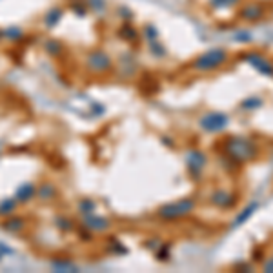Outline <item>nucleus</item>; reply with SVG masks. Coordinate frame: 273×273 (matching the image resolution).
I'll use <instances>...</instances> for the list:
<instances>
[{
	"instance_id": "f257e3e1",
	"label": "nucleus",
	"mask_w": 273,
	"mask_h": 273,
	"mask_svg": "<svg viewBox=\"0 0 273 273\" xmlns=\"http://www.w3.org/2000/svg\"><path fill=\"white\" fill-rule=\"evenodd\" d=\"M230 53L222 48H213V50L204 51L202 55L197 57V60L193 62V68L197 71H213V69L220 68L224 62L228 60Z\"/></svg>"
},
{
	"instance_id": "f03ea898",
	"label": "nucleus",
	"mask_w": 273,
	"mask_h": 273,
	"mask_svg": "<svg viewBox=\"0 0 273 273\" xmlns=\"http://www.w3.org/2000/svg\"><path fill=\"white\" fill-rule=\"evenodd\" d=\"M87 68L91 71L95 73H104L111 69V59H109V55L104 53V51H91L87 55Z\"/></svg>"
},
{
	"instance_id": "7ed1b4c3",
	"label": "nucleus",
	"mask_w": 273,
	"mask_h": 273,
	"mask_svg": "<svg viewBox=\"0 0 273 273\" xmlns=\"http://www.w3.org/2000/svg\"><path fill=\"white\" fill-rule=\"evenodd\" d=\"M193 208V202L191 200H182V202H177V204H169L166 208L160 209V217L164 218H177V217H182V215H186L190 209Z\"/></svg>"
},
{
	"instance_id": "20e7f679",
	"label": "nucleus",
	"mask_w": 273,
	"mask_h": 273,
	"mask_svg": "<svg viewBox=\"0 0 273 273\" xmlns=\"http://www.w3.org/2000/svg\"><path fill=\"white\" fill-rule=\"evenodd\" d=\"M202 127H204L206 131H220L224 129L228 124V117L222 113H209L202 118Z\"/></svg>"
},
{
	"instance_id": "39448f33",
	"label": "nucleus",
	"mask_w": 273,
	"mask_h": 273,
	"mask_svg": "<svg viewBox=\"0 0 273 273\" xmlns=\"http://www.w3.org/2000/svg\"><path fill=\"white\" fill-rule=\"evenodd\" d=\"M26 218L24 217H17V215H9V218L2 220V230L8 233H20L22 230H26Z\"/></svg>"
},
{
	"instance_id": "423d86ee",
	"label": "nucleus",
	"mask_w": 273,
	"mask_h": 273,
	"mask_svg": "<svg viewBox=\"0 0 273 273\" xmlns=\"http://www.w3.org/2000/svg\"><path fill=\"white\" fill-rule=\"evenodd\" d=\"M264 15V8L260 4H248L241 9V18L246 22H255Z\"/></svg>"
},
{
	"instance_id": "0eeeda50",
	"label": "nucleus",
	"mask_w": 273,
	"mask_h": 273,
	"mask_svg": "<svg viewBox=\"0 0 273 273\" xmlns=\"http://www.w3.org/2000/svg\"><path fill=\"white\" fill-rule=\"evenodd\" d=\"M248 60L255 66V69H259L264 75H273V66L269 64V60H266L262 55L259 53H250L248 55Z\"/></svg>"
},
{
	"instance_id": "6e6552de",
	"label": "nucleus",
	"mask_w": 273,
	"mask_h": 273,
	"mask_svg": "<svg viewBox=\"0 0 273 273\" xmlns=\"http://www.w3.org/2000/svg\"><path fill=\"white\" fill-rule=\"evenodd\" d=\"M35 195H36V186L31 184V182H26V184H22V186L17 190L15 199H17L18 202H29Z\"/></svg>"
},
{
	"instance_id": "1a4fd4ad",
	"label": "nucleus",
	"mask_w": 273,
	"mask_h": 273,
	"mask_svg": "<svg viewBox=\"0 0 273 273\" xmlns=\"http://www.w3.org/2000/svg\"><path fill=\"white\" fill-rule=\"evenodd\" d=\"M36 197L40 200H44V202H50V200H53L57 197V188L51 182H44V184H40V186L36 188Z\"/></svg>"
},
{
	"instance_id": "9d476101",
	"label": "nucleus",
	"mask_w": 273,
	"mask_h": 273,
	"mask_svg": "<svg viewBox=\"0 0 273 273\" xmlns=\"http://www.w3.org/2000/svg\"><path fill=\"white\" fill-rule=\"evenodd\" d=\"M17 202L18 200L15 199H4L2 202H0V217H9V215H13V211L17 209Z\"/></svg>"
},
{
	"instance_id": "9b49d317",
	"label": "nucleus",
	"mask_w": 273,
	"mask_h": 273,
	"mask_svg": "<svg viewBox=\"0 0 273 273\" xmlns=\"http://www.w3.org/2000/svg\"><path fill=\"white\" fill-rule=\"evenodd\" d=\"M86 222H87V228L89 230H106L108 228V220L102 217H97V215H91L87 213V218H86Z\"/></svg>"
},
{
	"instance_id": "f8f14e48",
	"label": "nucleus",
	"mask_w": 273,
	"mask_h": 273,
	"mask_svg": "<svg viewBox=\"0 0 273 273\" xmlns=\"http://www.w3.org/2000/svg\"><path fill=\"white\" fill-rule=\"evenodd\" d=\"M60 17H62V11H60L59 8H53V9L50 11V13L46 15V18H44L46 26H48V27H53L55 24H57V22L60 20Z\"/></svg>"
},
{
	"instance_id": "ddd939ff",
	"label": "nucleus",
	"mask_w": 273,
	"mask_h": 273,
	"mask_svg": "<svg viewBox=\"0 0 273 273\" xmlns=\"http://www.w3.org/2000/svg\"><path fill=\"white\" fill-rule=\"evenodd\" d=\"M241 0H209V6L215 9H222V8H235Z\"/></svg>"
},
{
	"instance_id": "4468645a",
	"label": "nucleus",
	"mask_w": 273,
	"mask_h": 273,
	"mask_svg": "<svg viewBox=\"0 0 273 273\" xmlns=\"http://www.w3.org/2000/svg\"><path fill=\"white\" fill-rule=\"evenodd\" d=\"M2 36H6L9 40H18L22 36V31H20V27H8L6 31H2Z\"/></svg>"
},
{
	"instance_id": "2eb2a0df",
	"label": "nucleus",
	"mask_w": 273,
	"mask_h": 273,
	"mask_svg": "<svg viewBox=\"0 0 273 273\" xmlns=\"http://www.w3.org/2000/svg\"><path fill=\"white\" fill-rule=\"evenodd\" d=\"M46 51L50 55H59V51H62V44L51 38V40H48V44H46Z\"/></svg>"
},
{
	"instance_id": "dca6fc26",
	"label": "nucleus",
	"mask_w": 273,
	"mask_h": 273,
	"mask_svg": "<svg viewBox=\"0 0 273 273\" xmlns=\"http://www.w3.org/2000/svg\"><path fill=\"white\" fill-rule=\"evenodd\" d=\"M266 269H273V260L269 264H266Z\"/></svg>"
},
{
	"instance_id": "f3484780",
	"label": "nucleus",
	"mask_w": 273,
	"mask_h": 273,
	"mask_svg": "<svg viewBox=\"0 0 273 273\" xmlns=\"http://www.w3.org/2000/svg\"><path fill=\"white\" fill-rule=\"evenodd\" d=\"M0 38H2V33H0Z\"/></svg>"
}]
</instances>
